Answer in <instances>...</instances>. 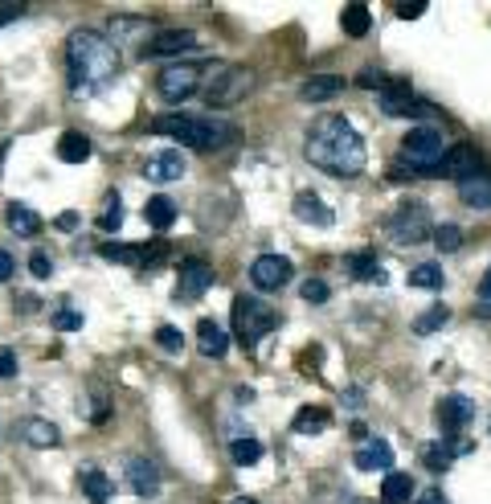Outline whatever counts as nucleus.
<instances>
[{"label":"nucleus","mask_w":491,"mask_h":504,"mask_svg":"<svg viewBox=\"0 0 491 504\" xmlns=\"http://www.w3.org/2000/svg\"><path fill=\"white\" fill-rule=\"evenodd\" d=\"M303 152H307L311 165L332 173V176H360L368 165V152H365L360 132L344 116H336V111H324V116L307 127Z\"/></svg>","instance_id":"1"},{"label":"nucleus","mask_w":491,"mask_h":504,"mask_svg":"<svg viewBox=\"0 0 491 504\" xmlns=\"http://www.w3.org/2000/svg\"><path fill=\"white\" fill-rule=\"evenodd\" d=\"M119 45L98 29H74L65 42V75L74 95H98L119 75Z\"/></svg>","instance_id":"2"},{"label":"nucleus","mask_w":491,"mask_h":504,"mask_svg":"<svg viewBox=\"0 0 491 504\" xmlns=\"http://www.w3.org/2000/svg\"><path fill=\"white\" fill-rule=\"evenodd\" d=\"M147 127H152V136H172L176 144H188V148H201V152H221L237 140L234 124L209 119V116H160Z\"/></svg>","instance_id":"3"},{"label":"nucleus","mask_w":491,"mask_h":504,"mask_svg":"<svg viewBox=\"0 0 491 504\" xmlns=\"http://www.w3.org/2000/svg\"><path fill=\"white\" fill-rule=\"evenodd\" d=\"M229 316H234V340L242 348H254L278 324L275 307L262 304V299H254V296H237L234 307H229Z\"/></svg>","instance_id":"4"},{"label":"nucleus","mask_w":491,"mask_h":504,"mask_svg":"<svg viewBox=\"0 0 491 504\" xmlns=\"http://www.w3.org/2000/svg\"><path fill=\"white\" fill-rule=\"evenodd\" d=\"M401 156H406L414 176H430L438 160L446 156V140H442L438 127H409V136L401 140Z\"/></svg>","instance_id":"5"},{"label":"nucleus","mask_w":491,"mask_h":504,"mask_svg":"<svg viewBox=\"0 0 491 504\" xmlns=\"http://www.w3.org/2000/svg\"><path fill=\"white\" fill-rule=\"evenodd\" d=\"M385 230H389V238L397 242V247H417V242L430 238V209L422 206V201H406V206H397L389 214V222H385Z\"/></svg>","instance_id":"6"},{"label":"nucleus","mask_w":491,"mask_h":504,"mask_svg":"<svg viewBox=\"0 0 491 504\" xmlns=\"http://www.w3.org/2000/svg\"><path fill=\"white\" fill-rule=\"evenodd\" d=\"M254 86V75L246 66H213V78L205 83V103L209 107H229V103L246 99Z\"/></svg>","instance_id":"7"},{"label":"nucleus","mask_w":491,"mask_h":504,"mask_svg":"<svg viewBox=\"0 0 491 504\" xmlns=\"http://www.w3.org/2000/svg\"><path fill=\"white\" fill-rule=\"evenodd\" d=\"M376 107H381L389 119H426V116H434V103L417 99L414 86H409L406 78H393V83L376 95Z\"/></svg>","instance_id":"8"},{"label":"nucleus","mask_w":491,"mask_h":504,"mask_svg":"<svg viewBox=\"0 0 491 504\" xmlns=\"http://www.w3.org/2000/svg\"><path fill=\"white\" fill-rule=\"evenodd\" d=\"M201 75H205V66H196V62H180V66H168V70L155 75V91H160L164 103H185L201 91Z\"/></svg>","instance_id":"9"},{"label":"nucleus","mask_w":491,"mask_h":504,"mask_svg":"<svg viewBox=\"0 0 491 504\" xmlns=\"http://www.w3.org/2000/svg\"><path fill=\"white\" fill-rule=\"evenodd\" d=\"M487 173L483 168V152L475 148V144H450L446 156L438 160V168H434L430 176H455V181H466V176H479Z\"/></svg>","instance_id":"10"},{"label":"nucleus","mask_w":491,"mask_h":504,"mask_svg":"<svg viewBox=\"0 0 491 504\" xmlns=\"http://www.w3.org/2000/svg\"><path fill=\"white\" fill-rule=\"evenodd\" d=\"M103 258H115V263H131V267H155L168 258V242H139V247H119V242H103L98 247Z\"/></svg>","instance_id":"11"},{"label":"nucleus","mask_w":491,"mask_h":504,"mask_svg":"<svg viewBox=\"0 0 491 504\" xmlns=\"http://www.w3.org/2000/svg\"><path fill=\"white\" fill-rule=\"evenodd\" d=\"M291 275H295V267H291V258H283V255H258L250 263V283L258 291L286 287V283H291Z\"/></svg>","instance_id":"12"},{"label":"nucleus","mask_w":491,"mask_h":504,"mask_svg":"<svg viewBox=\"0 0 491 504\" xmlns=\"http://www.w3.org/2000/svg\"><path fill=\"white\" fill-rule=\"evenodd\" d=\"M213 287V267L205 258H185L180 263V279H176V299H201Z\"/></svg>","instance_id":"13"},{"label":"nucleus","mask_w":491,"mask_h":504,"mask_svg":"<svg viewBox=\"0 0 491 504\" xmlns=\"http://www.w3.org/2000/svg\"><path fill=\"white\" fill-rule=\"evenodd\" d=\"M471 414H475V402L471 398H463V394H446V398H438V410H434V422H438V430L442 435H450L455 438L458 430L471 422Z\"/></svg>","instance_id":"14"},{"label":"nucleus","mask_w":491,"mask_h":504,"mask_svg":"<svg viewBox=\"0 0 491 504\" xmlns=\"http://www.w3.org/2000/svg\"><path fill=\"white\" fill-rule=\"evenodd\" d=\"M196 50V34L193 29H164L152 42H144V58H180V54Z\"/></svg>","instance_id":"15"},{"label":"nucleus","mask_w":491,"mask_h":504,"mask_svg":"<svg viewBox=\"0 0 491 504\" xmlns=\"http://www.w3.org/2000/svg\"><path fill=\"white\" fill-rule=\"evenodd\" d=\"M188 173V160L180 156L176 148H164V152H155V156H147V165H144V176L147 181H155V185H168V181H180V176Z\"/></svg>","instance_id":"16"},{"label":"nucleus","mask_w":491,"mask_h":504,"mask_svg":"<svg viewBox=\"0 0 491 504\" xmlns=\"http://www.w3.org/2000/svg\"><path fill=\"white\" fill-rule=\"evenodd\" d=\"M295 217L299 222H307V226H319V230H327V226L336 222V214L327 209V201L319 197V193H311V189H303V193H295Z\"/></svg>","instance_id":"17"},{"label":"nucleus","mask_w":491,"mask_h":504,"mask_svg":"<svg viewBox=\"0 0 491 504\" xmlns=\"http://www.w3.org/2000/svg\"><path fill=\"white\" fill-rule=\"evenodd\" d=\"M127 488L135 496H155L160 492V468L144 455H131L127 459Z\"/></svg>","instance_id":"18"},{"label":"nucleus","mask_w":491,"mask_h":504,"mask_svg":"<svg viewBox=\"0 0 491 504\" xmlns=\"http://www.w3.org/2000/svg\"><path fill=\"white\" fill-rule=\"evenodd\" d=\"M356 471H393V447L385 438H368L356 455H352Z\"/></svg>","instance_id":"19"},{"label":"nucleus","mask_w":491,"mask_h":504,"mask_svg":"<svg viewBox=\"0 0 491 504\" xmlns=\"http://www.w3.org/2000/svg\"><path fill=\"white\" fill-rule=\"evenodd\" d=\"M348 275L360 283H385L389 275H385L381 258H376V250H352L348 255Z\"/></svg>","instance_id":"20"},{"label":"nucleus","mask_w":491,"mask_h":504,"mask_svg":"<svg viewBox=\"0 0 491 504\" xmlns=\"http://www.w3.org/2000/svg\"><path fill=\"white\" fill-rule=\"evenodd\" d=\"M340 91H344L340 75H316V78H307V83L299 86V99L303 103H327V99H336Z\"/></svg>","instance_id":"21"},{"label":"nucleus","mask_w":491,"mask_h":504,"mask_svg":"<svg viewBox=\"0 0 491 504\" xmlns=\"http://www.w3.org/2000/svg\"><path fill=\"white\" fill-rule=\"evenodd\" d=\"M409 500H414V476L409 471H385L381 504H409Z\"/></svg>","instance_id":"22"},{"label":"nucleus","mask_w":491,"mask_h":504,"mask_svg":"<svg viewBox=\"0 0 491 504\" xmlns=\"http://www.w3.org/2000/svg\"><path fill=\"white\" fill-rule=\"evenodd\" d=\"M78 484H82V492L90 496V504H106V500H111V492H115L111 479H106V471L95 468V463L78 471Z\"/></svg>","instance_id":"23"},{"label":"nucleus","mask_w":491,"mask_h":504,"mask_svg":"<svg viewBox=\"0 0 491 504\" xmlns=\"http://www.w3.org/2000/svg\"><path fill=\"white\" fill-rule=\"evenodd\" d=\"M196 348H201L205 357H225L229 353V337L221 332V324L201 320V324H196Z\"/></svg>","instance_id":"24"},{"label":"nucleus","mask_w":491,"mask_h":504,"mask_svg":"<svg viewBox=\"0 0 491 504\" xmlns=\"http://www.w3.org/2000/svg\"><path fill=\"white\" fill-rule=\"evenodd\" d=\"M458 197H463L471 209H491V176L479 173V176L458 181Z\"/></svg>","instance_id":"25"},{"label":"nucleus","mask_w":491,"mask_h":504,"mask_svg":"<svg viewBox=\"0 0 491 504\" xmlns=\"http://www.w3.org/2000/svg\"><path fill=\"white\" fill-rule=\"evenodd\" d=\"M90 152H95V144L82 132H65L62 140H57V160H62V165H82V160H90Z\"/></svg>","instance_id":"26"},{"label":"nucleus","mask_w":491,"mask_h":504,"mask_svg":"<svg viewBox=\"0 0 491 504\" xmlns=\"http://www.w3.org/2000/svg\"><path fill=\"white\" fill-rule=\"evenodd\" d=\"M291 427L299 430V435H319V430L332 427V410H327V406H303Z\"/></svg>","instance_id":"27"},{"label":"nucleus","mask_w":491,"mask_h":504,"mask_svg":"<svg viewBox=\"0 0 491 504\" xmlns=\"http://www.w3.org/2000/svg\"><path fill=\"white\" fill-rule=\"evenodd\" d=\"M5 217H8V230H13V234H21V238H33V234L41 230V217L33 214L29 206H21V201H13Z\"/></svg>","instance_id":"28"},{"label":"nucleus","mask_w":491,"mask_h":504,"mask_svg":"<svg viewBox=\"0 0 491 504\" xmlns=\"http://www.w3.org/2000/svg\"><path fill=\"white\" fill-rule=\"evenodd\" d=\"M144 217H147V226H152V230H168V226L176 222V206H172L164 193H160V197H147Z\"/></svg>","instance_id":"29"},{"label":"nucleus","mask_w":491,"mask_h":504,"mask_svg":"<svg viewBox=\"0 0 491 504\" xmlns=\"http://www.w3.org/2000/svg\"><path fill=\"white\" fill-rule=\"evenodd\" d=\"M340 25H344V34H348V37H365L368 29H373V13H368L365 5H344Z\"/></svg>","instance_id":"30"},{"label":"nucleus","mask_w":491,"mask_h":504,"mask_svg":"<svg viewBox=\"0 0 491 504\" xmlns=\"http://www.w3.org/2000/svg\"><path fill=\"white\" fill-rule=\"evenodd\" d=\"M446 275H442V263H417L409 271V287H422V291H442Z\"/></svg>","instance_id":"31"},{"label":"nucleus","mask_w":491,"mask_h":504,"mask_svg":"<svg viewBox=\"0 0 491 504\" xmlns=\"http://www.w3.org/2000/svg\"><path fill=\"white\" fill-rule=\"evenodd\" d=\"M25 438H29L33 447H57L62 443V435H57V427L54 422H45V418H25Z\"/></svg>","instance_id":"32"},{"label":"nucleus","mask_w":491,"mask_h":504,"mask_svg":"<svg viewBox=\"0 0 491 504\" xmlns=\"http://www.w3.org/2000/svg\"><path fill=\"white\" fill-rule=\"evenodd\" d=\"M229 455H234L237 468H250V463L262 459V443L254 435H237L234 443H229Z\"/></svg>","instance_id":"33"},{"label":"nucleus","mask_w":491,"mask_h":504,"mask_svg":"<svg viewBox=\"0 0 491 504\" xmlns=\"http://www.w3.org/2000/svg\"><path fill=\"white\" fill-rule=\"evenodd\" d=\"M446 320H450V307H446V304H430V307H426V312L414 320V332H417V337H430V332H438Z\"/></svg>","instance_id":"34"},{"label":"nucleus","mask_w":491,"mask_h":504,"mask_svg":"<svg viewBox=\"0 0 491 504\" xmlns=\"http://www.w3.org/2000/svg\"><path fill=\"white\" fill-rule=\"evenodd\" d=\"M119 226H123V201H119V193H111V197H106L103 217H98V230H103V234H115Z\"/></svg>","instance_id":"35"},{"label":"nucleus","mask_w":491,"mask_h":504,"mask_svg":"<svg viewBox=\"0 0 491 504\" xmlns=\"http://www.w3.org/2000/svg\"><path fill=\"white\" fill-rule=\"evenodd\" d=\"M430 238H434V247H438L442 255H450V250L463 247V230H458V226H450V222H446V226H438V230H434Z\"/></svg>","instance_id":"36"},{"label":"nucleus","mask_w":491,"mask_h":504,"mask_svg":"<svg viewBox=\"0 0 491 504\" xmlns=\"http://www.w3.org/2000/svg\"><path fill=\"white\" fill-rule=\"evenodd\" d=\"M155 345H160V353H180L185 348V332L172 328V324H160L155 328Z\"/></svg>","instance_id":"37"},{"label":"nucleus","mask_w":491,"mask_h":504,"mask_svg":"<svg viewBox=\"0 0 491 504\" xmlns=\"http://www.w3.org/2000/svg\"><path fill=\"white\" fill-rule=\"evenodd\" d=\"M389 83H393V78L385 75V70H373V66H365V70L356 75V86H365V91H376V95H381Z\"/></svg>","instance_id":"38"},{"label":"nucleus","mask_w":491,"mask_h":504,"mask_svg":"<svg viewBox=\"0 0 491 504\" xmlns=\"http://www.w3.org/2000/svg\"><path fill=\"white\" fill-rule=\"evenodd\" d=\"M54 328H57V332L82 328V312H74V307H57V312H54Z\"/></svg>","instance_id":"39"},{"label":"nucleus","mask_w":491,"mask_h":504,"mask_svg":"<svg viewBox=\"0 0 491 504\" xmlns=\"http://www.w3.org/2000/svg\"><path fill=\"white\" fill-rule=\"evenodd\" d=\"M299 296L307 299V304H324V299L332 296V291H327V283H324V279H307V283L299 287Z\"/></svg>","instance_id":"40"},{"label":"nucleus","mask_w":491,"mask_h":504,"mask_svg":"<svg viewBox=\"0 0 491 504\" xmlns=\"http://www.w3.org/2000/svg\"><path fill=\"white\" fill-rule=\"evenodd\" d=\"M29 271L37 275V279H49V275H54V258H49L45 250H33V258H29Z\"/></svg>","instance_id":"41"},{"label":"nucleus","mask_w":491,"mask_h":504,"mask_svg":"<svg viewBox=\"0 0 491 504\" xmlns=\"http://www.w3.org/2000/svg\"><path fill=\"white\" fill-rule=\"evenodd\" d=\"M422 13H426L422 0H414V5H397V17H401V21H417Z\"/></svg>","instance_id":"42"},{"label":"nucleus","mask_w":491,"mask_h":504,"mask_svg":"<svg viewBox=\"0 0 491 504\" xmlns=\"http://www.w3.org/2000/svg\"><path fill=\"white\" fill-rule=\"evenodd\" d=\"M13 275H16V258L8 250H0V283H8Z\"/></svg>","instance_id":"43"},{"label":"nucleus","mask_w":491,"mask_h":504,"mask_svg":"<svg viewBox=\"0 0 491 504\" xmlns=\"http://www.w3.org/2000/svg\"><path fill=\"white\" fill-rule=\"evenodd\" d=\"M25 13V5H0V25H8V21H16Z\"/></svg>","instance_id":"44"},{"label":"nucleus","mask_w":491,"mask_h":504,"mask_svg":"<svg viewBox=\"0 0 491 504\" xmlns=\"http://www.w3.org/2000/svg\"><path fill=\"white\" fill-rule=\"evenodd\" d=\"M13 373H16V357L5 348V353H0V378H13Z\"/></svg>","instance_id":"45"},{"label":"nucleus","mask_w":491,"mask_h":504,"mask_svg":"<svg viewBox=\"0 0 491 504\" xmlns=\"http://www.w3.org/2000/svg\"><path fill=\"white\" fill-rule=\"evenodd\" d=\"M479 296H483V304H491V267H487V275H483V283H479Z\"/></svg>","instance_id":"46"},{"label":"nucleus","mask_w":491,"mask_h":504,"mask_svg":"<svg viewBox=\"0 0 491 504\" xmlns=\"http://www.w3.org/2000/svg\"><path fill=\"white\" fill-rule=\"evenodd\" d=\"M74 226H78V214H62V217H57V230H74Z\"/></svg>","instance_id":"47"},{"label":"nucleus","mask_w":491,"mask_h":504,"mask_svg":"<svg viewBox=\"0 0 491 504\" xmlns=\"http://www.w3.org/2000/svg\"><path fill=\"white\" fill-rule=\"evenodd\" d=\"M417 504H450V500H446V496H442V492H426Z\"/></svg>","instance_id":"48"},{"label":"nucleus","mask_w":491,"mask_h":504,"mask_svg":"<svg viewBox=\"0 0 491 504\" xmlns=\"http://www.w3.org/2000/svg\"><path fill=\"white\" fill-rule=\"evenodd\" d=\"M229 504H258V500H250V496H237V500H229Z\"/></svg>","instance_id":"49"},{"label":"nucleus","mask_w":491,"mask_h":504,"mask_svg":"<svg viewBox=\"0 0 491 504\" xmlns=\"http://www.w3.org/2000/svg\"><path fill=\"white\" fill-rule=\"evenodd\" d=\"M0 160H5V148H0Z\"/></svg>","instance_id":"50"},{"label":"nucleus","mask_w":491,"mask_h":504,"mask_svg":"<svg viewBox=\"0 0 491 504\" xmlns=\"http://www.w3.org/2000/svg\"><path fill=\"white\" fill-rule=\"evenodd\" d=\"M356 504H365V500H356Z\"/></svg>","instance_id":"51"}]
</instances>
